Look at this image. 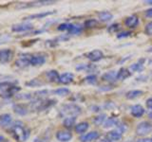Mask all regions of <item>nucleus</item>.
<instances>
[{
  "label": "nucleus",
  "mask_w": 152,
  "mask_h": 142,
  "mask_svg": "<svg viewBox=\"0 0 152 142\" xmlns=\"http://www.w3.org/2000/svg\"><path fill=\"white\" fill-rule=\"evenodd\" d=\"M53 93H54L55 95H57V96L65 97V96H68V95L70 93V91H69V89L63 87V88H58V89L54 90Z\"/></svg>",
  "instance_id": "nucleus-29"
},
{
  "label": "nucleus",
  "mask_w": 152,
  "mask_h": 142,
  "mask_svg": "<svg viewBox=\"0 0 152 142\" xmlns=\"http://www.w3.org/2000/svg\"><path fill=\"white\" fill-rule=\"evenodd\" d=\"M88 127L89 125L88 122H80L75 126V131L76 133H78V134H83V133H85L88 129Z\"/></svg>",
  "instance_id": "nucleus-21"
},
{
  "label": "nucleus",
  "mask_w": 152,
  "mask_h": 142,
  "mask_svg": "<svg viewBox=\"0 0 152 142\" xmlns=\"http://www.w3.org/2000/svg\"><path fill=\"white\" fill-rule=\"evenodd\" d=\"M139 24V19L136 15H131V16H128L126 21H125V25L127 28H134L137 27V25Z\"/></svg>",
  "instance_id": "nucleus-14"
},
{
  "label": "nucleus",
  "mask_w": 152,
  "mask_h": 142,
  "mask_svg": "<svg viewBox=\"0 0 152 142\" xmlns=\"http://www.w3.org/2000/svg\"><path fill=\"white\" fill-rule=\"evenodd\" d=\"M117 79V73L115 71H109V72H107L106 74L103 75V80H106V82H114Z\"/></svg>",
  "instance_id": "nucleus-19"
},
{
  "label": "nucleus",
  "mask_w": 152,
  "mask_h": 142,
  "mask_svg": "<svg viewBox=\"0 0 152 142\" xmlns=\"http://www.w3.org/2000/svg\"><path fill=\"white\" fill-rule=\"evenodd\" d=\"M98 137H99V133L96 131H93V132H89L88 134L80 136V141L81 142H90L92 140H96Z\"/></svg>",
  "instance_id": "nucleus-10"
},
{
  "label": "nucleus",
  "mask_w": 152,
  "mask_h": 142,
  "mask_svg": "<svg viewBox=\"0 0 152 142\" xmlns=\"http://www.w3.org/2000/svg\"><path fill=\"white\" fill-rule=\"evenodd\" d=\"M130 75H131V72H129L126 68H121L117 72V80H126L129 77Z\"/></svg>",
  "instance_id": "nucleus-17"
},
{
  "label": "nucleus",
  "mask_w": 152,
  "mask_h": 142,
  "mask_svg": "<svg viewBox=\"0 0 152 142\" xmlns=\"http://www.w3.org/2000/svg\"><path fill=\"white\" fill-rule=\"evenodd\" d=\"M122 139V133L120 131L113 130L108 132L106 135L107 142H117Z\"/></svg>",
  "instance_id": "nucleus-5"
},
{
  "label": "nucleus",
  "mask_w": 152,
  "mask_h": 142,
  "mask_svg": "<svg viewBox=\"0 0 152 142\" xmlns=\"http://www.w3.org/2000/svg\"><path fill=\"white\" fill-rule=\"evenodd\" d=\"M137 142H152V137L151 138H145V139H140Z\"/></svg>",
  "instance_id": "nucleus-41"
},
{
  "label": "nucleus",
  "mask_w": 152,
  "mask_h": 142,
  "mask_svg": "<svg viewBox=\"0 0 152 142\" xmlns=\"http://www.w3.org/2000/svg\"><path fill=\"white\" fill-rule=\"evenodd\" d=\"M120 30V25L119 24H112L111 26H109L107 28V31L110 33H114Z\"/></svg>",
  "instance_id": "nucleus-32"
},
{
  "label": "nucleus",
  "mask_w": 152,
  "mask_h": 142,
  "mask_svg": "<svg viewBox=\"0 0 152 142\" xmlns=\"http://www.w3.org/2000/svg\"><path fill=\"white\" fill-rule=\"evenodd\" d=\"M146 107L148 109H152V98H149L146 101Z\"/></svg>",
  "instance_id": "nucleus-39"
},
{
  "label": "nucleus",
  "mask_w": 152,
  "mask_h": 142,
  "mask_svg": "<svg viewBox=\"0 0 152 142\" xmlns=\"http://www.w3.org/2000/svg\"><path fill=\"white\" fill-rule=\"evenodd\" d=\"M12 86H13V84L12 83H7V82L3 83L2 82V83H0V91H1L2 93H5Z\"/></svg>",
  "instance_id": "nucleus-30"
},
{
  "label": "nucleus",
  "mask_w": 152,
  "mask_h": 142,
  "mask_svg": "<svg viewBox=\"0 0 152 142\" xmlns=\"http://www.w3.org/2000/svg\"><path fill=\"white\" fill-rule=\"evenodd\" d=\"M145 15L147 17H152V8L149 9H147V11L145 12Z\"/></svg>",
  "instance_id": "nucleus-40"
},
{
  "label": "nucleus",
  "mask_w": 152,
  "mask_h": 142,
  "mask_svg": "<svg viewBox=\"0 0 152 142\" xmlns=\"http://www.w3.org/2000/svg\"><path fill=\"white\" fill-rule=\"evenodd\" d=\"M31 54H23V55H20L19 56L18 60L16 61V66L18 67H26L28 65H31Z\"/></svg>",
  "instance_id": "nucleus-6"
},
{
  "label": "nucleus",
  "mask_w": 152,
  "mask_h": 142,
  "mask_svg": "<svg viewBox=\"0 0 152 142\" xmlns=\"http://www.w3.org/2000/svg\"><path fill=\"white\" fill-rule=\"evenodd\" d=\"M70 28V24L69 23H64V24H61V25L58 27V30H61V31H65V30H69Z\"/></svg>",
  "instance_id": "nucleus-35"
},
{
  "label": "nucleus",
  "mask_w": 152,
  "mask_h": 142,
  "mask_svg": "<svg viewBox=\"0 0 152 142\" xmlns=\"http://www.w3.org/2000/svg\"><path fill=\"white\" fill-rule=\"evenodd\" d=\"M74 75L72 73L69 72H66L64 74L60 75V79H59V83H63V84H69L73 80Z\"/></svg>",
  "instance_id": "nucleus-15"
},
{
  "label": "nucleus",
  "mask_w": 152,
  "mask_h": 142,
  "mask_svg": "<svg viewBox=\"0 0 152 142\" xmlns=\"http://www.w3.org/2000/svg\"><path fill=\"white\" fill-rule=\"evenodd\" d=\"M12 59V51L10 49L0 50V64H7Z\"/></svg>",
  "instance_id": "nucleus-4"
},
{
  "label": "nucleus",
  "mask_w": 152,
  "mask_h": 142,
  "mask_svg": "<svg viewBox=\"0 0 152 142\" xmlns=\"http://www.w3.org/2000/svg\"><path fill=\"white\" fill-rule=\"evenodd\" d=\"M145 33L147 35H152V21L149 22L148 24H146L145 26Z\"/></svg>",
  "instance_id": "nucleus-36"
},
{
  "label": "nucleus",
  "mask_w": 152,
  "mask_h": 142,
  "mask_svg": "<svg viewBox=\"0 0 152 142\" xmlns=\"http://www.w3.org/2000/svg\"><path fill=\"white\" fill-rule=\"evenodd\" d=\"M55 13V12H42V13H36V14H32V15H30L25 18V20H28V19H39V18H43L46 17L48 15H50V14Z\"/></svg>",
  "instance_id": "nucleus-24"
},
{
  "label": "nucleus",
  "mask_w": 152,
  "mask_h": 142,
  "mask_svg": "<svg viewBox=\"0 0 152 142\" xmlns=\"http://www.w3.org/2000/svg\"><path fill=\"white\" fill-rule=\"evenodd\" d=\"M0 142H7V139L5 138L4 136H2V135H0Z\"/></svg>",
  "instance_id": "nucleus-42"
},
{
  "label": "nucleus",
  "mask_w": 152,
  "mask_h": 142,
  "mask_svg": "<svg viewBox=\"0 0 152 142\" xmlns=\"http://www.w3.org/2000/svg\"><path fill=\"white\" fill-rule=\"evenodd\" d=\"M106 118H107V116L104 115V114H102V115H99L93 118V123L97 126L104 124V123L106 122Z\"/></svg>",
  "instance_id": "nucleus-26"
},
{
  "label": "nucleus",
  "mask_w": 152,
  "mask_h": 142,
  "mask_svg": "<svg viewBox=\"0 0 152 142\" xmlns=\"http://www.w3.org/2000/svg\"><path fill=\"white\" fill-rule=\"evenodd\" d=\"M129 69H130L131 71H140V70L142 69V64H141V63L133 64L130 66V67H129Z\"/></svg>",
  "instance_id": "nucleus-34"
},
{
  "label": "nucleus",
  "mask_w": 152,
  "mask_h": 142,
  "mask_svg": "<svg viewBox=\"0 0 152 142\" xmlns=\"http://www.w3.org/2000/svg\"><path fill=\"white\" fill-rule=\"evenodd\" d=\"M30 63H31V65H33V66L42 65L46 63V58L42 55H31Z\"/></svg>",
  "instance_id": "nucleus-11"
},
{
  "label": "nucleus",
  "mask_w": 152,
  "mask_h": 142,
  "mask_svg": "<svg viewBox=\"0 0 152 142\" xmlns=\"http://www.w3.org/2000/svg\"><path fill=\"white\" fill-rule=\"evenodd\" d=\"M87 57H88V59L90 60L91 62H98L101 59H103L104 54H103V52L101 50L94 49L92 51L88 52V53L87 54Z\"/></svg>",
  "instance_id": "nucleus-9"
},
{
  "label": "nucleus",
  "mask_w": 152,
  "mask_h": 142,
  "mask_svg": "<svg viewBox=\"0 0 152 142\" xmlns=\"http://www.w3.org/2000/svg\"><path fill=\"white\" fill-rule=\"evenodd\" d=\"M119 123V120L116 117H109L108 120H106V122L104 123V127L107 129V128H111L113 126H116Z\"/></svg>",
  "instance_id": "nucleus-25"
},
{
  "label": "nucleus",
  "mask_w": 152,
  "mask_h": 142,
  "mask_svg": "<svg viewBox=\"0 0 152 142\" xmlns=\"http://www.w3.org/2000/svg\"><path fill=\"white\" fill-rule=\"evenodd\" d=\"M85 80L86 83H88L89 84H95L97 83V77L95 75H89L85 79Z\"/></svg>",
  "instance_id": "nucleus-31"
},
{
  "label": "nucleus",
  "mask_w": 152,
  "mask_h": 142,
  "mask_svg": "<svg viewBox=\"0 0 152 142\" xmlns=\"http://www.w3.org/2000/svg\"><path fill=\"white\" fill-rule=\"evenodd\" d=\"M12 117L10 114H2L0 115V126L1 127H9L12 125Z\"/></svg>",
  "instance_id": "nucleus-12"
},
{
  "label": "nucleus",
  "mask_w": 152,
  "mask_h": 142,
  "mask_svg": "<svg viewBox=\"0 0 152 142\" xmlns=\"http://www.w3.org/2000/svg\"><path fill=\"white\" fill-rule=\"evenodd\" d=\"M152 132V124L147 121H142L136 127V133L138 135L144 136Z\"/></svg>",
  "instance_id": "nucleus-3"
},
{
  "label": "nucleus",
  "mask_w": 152,
  "mask_h": 142,
  "mask_svg": "<svg viewBox=\"0 0 152 142\" xmlns=\"http://www.w3.org/2000/svg\"><path fill=\"white\" fill-rule=\"evenodd\" d=\"M11 134L16 140L23 142L26 141L30 136V130L25 127L24 123L21 121H15L11 125Z\"/></svg>",
  "instance_id": "nucleus-1"
},
{
  "label": "nucleus",
  "mask_w": 152,
  "mask_h": 142,
  "mask_svg": "<svg viewBox=\"0 0 152 142\" xmlns=\"http://www.w3.org/2000/svg\"><path fill=\"white\" fill-rule=\"evenodd\" d=\"M82 31V27L80 25H74V24H70V28L69 30V32L70 34H79Z\"/></svg>",
  "instance_id": "nucleus-28"
},
{
  "label": "nucleus",
  "mask_w": 152,
  "mask_h": 142,
  "mask_svg": "<svg viewBox=\"0 0 152 142\" xmlns=\"http://www.w3.org/2000/svg\"><path fill=\"white\" fill-rule=\"evenodd\" d=\"M56 138L60 142H69L72 138V135L69 131H58L56 134Z\"/></svg>",
  "instance_id": "nucleus-7"
},
{
  "label": "nucleus",
  "mask_w": 152,
  "mask_h": 142,
  "mask_svg": "<svg viewBox=\"0 0 152 142\" xmlns=\"http://www.w3.org/2000/svg\"><path fill=\"white\" fill-rule=\"evenodd\" d=\"M130 113L134 117H141L145 114V109L140 104H136L131 107Z\"/></svg>",
  "instance_id": "nucleus-13"
},
{
  "label": "nucleus",
  "mask_w": 152,
  "mask_h": 142,
  "mask_svg": "<svg viewBox=\"0 0 152 142\" xmlns=\"http://www.w3.org/2000/svg\"><path fill=\"white\" fill-rule=\"evenodd\" d=\"M97 24H98V22L96 20H94V19H89V20L85 22V26L87 28H93L95 26H97Z\"/></svg>",
  "instance_id": "nucleus-33"
},
{
  "label": "nucleus",
  "mask_w": 152,
  "mask_h": 142,
  "mask_svg": "<svg viewBox=\"0 0 152 142\" xmlns=\"http://www.w3.org/2000/svg\"><path fill=\"white\" fill-rule=\"evenodd\" d=\"M32 30V25L30 23H22V24H17L14 25L12 28V30L13 32H24Z\"/></svg>",
  "instance_id": "nucleus-8"
},
{
  "label": "nucleus",
  "mask_w": 152,
  "mask_h": 142,
  "mask_svg": "<svg viewBox=\"0 0 152 142\" xmlns=\"http://www.w3.org/2000/svg\"><path fill=\"white\" fill-rule=\"evenodd\" d=\"M61 114L65 117H76L81 114V108L76 104H66L61 109Z\"/></svg>",
  "instance_id": "nucleus-2"
},
{
  "label": "nucleus",
  "mask_w": 152,
  "mask_h": 142,
  "mask_svg": "<svg viewBox=\"0 0 152 142\" xmlns=\"http://www.w3.org/2000/svg\"><path fill=\"white\" fill-rule=\"evenodd\" d=\"M98 17L100 19V21L108 22L113 18V15H112V13H110L109 12H102L98 13Z\"/></svg>",
  "instance_id": "nucleus-18"
},
{
  "label": "nucleus",
  "mask_w": 152,
  "mask_h": 142,
  "mask_svg": "<svg viewBox=\"0 0 152 142\" xmlns=\"http://www.w3.org/2000/svg\"><path fill=\"white\" fill-rule=\"evenodd\" d=\"M131 33L129 31H124L122 33H119V34L117 35V37L119 38V39H121V38H126V37H128L130 36Z\"/></svg>",
  "instance_id": "nucleus-37"
},
{
  "label": "nucleus",
  "mask_w": 152,
  "mask_h": 142,
  "mask_svg": "<svg viewBox=\"0 0 152 142\" xmlns=\"http://www.w3.org/2000/svg\"><path fill=\"white\" fill-rule=\"evenodd\" d=\"M13 110L16 114H18V115H20V116H25L28 113V109L25 107V105H23V104H16V105H14Z\"/></svg>",
  "instance_id": "nucleus-20"
},
{
  "label": "nucleus",
  "mask_w": 152,
  "mask_h": 142,
  "mask_svg": "<svg viewBox=\"0 0 152 142\" xmlns=\"http://www.w3.org/2000/svg\"><path fill=\"white\" fill-rule=\"evenodd\" d=\"M47 77L50 82H59L60 75L56 70H50L47 73Z\"/></svg>",
  "instance_id": "nucleus-23"
},
{
  "label": "nucleus",
  "mask_w": 152,
  "mask_h": 142,
  "mask_svg": "<svg viewBox=\"0 0 152 142\" xmlns=\"http://www.w3.org/2000/svg\"><path fill=\"white\" fill-rule=\"evenodd\" d=\"M145 3L148 5H152V0H147V1H145Z\"/></svg>",
  "instance_id": "nucleus-43"
},
{
  "label": "nucleus",
  "mask_w": 152,
  "mask_h": 142,
  "mask_svg": "<svg viewBox=\"0 0 152 142\" xmlns=\"http://www.w3.org/2000/svg\"><path fill=\"white\" fill-rule=\"evenodd\" d=\"M27 84H28V85H31V86H35V85H41L42 83H40L39 80H37L36 79H34V80H32L31 82L28 83Z\"/></svg>",
  "instance_id": "nucleus-38"
},
{
  "label": "nucleus",
  "mask_w": 152,
  "mask_h": 142,
  "mask_svg": "<svg viewBox=\"0 0 152 142\" xmlns=\"http://www.w3.org/2000/svg\"><path fill=\"white\" fill-rule=\"evenodd\" d=\"M55 3V1H35V2H31V3H26L21 6V8H27V7H40V6H45V5H50Z\"/></svg>",
  "instance_id": "nucleus-16"
},
{
  "label": "nucleus",
  "mask_w": 152,
  "mask_h": 142,
  "mask_svg": "<svg viewBox=\"0 0 152 142\" xmlns=\"http://www.w3.org/2000/svg\"><path fill=\"white\" fill-rule=\"evenodd\" d=\"M142 90H131V91H128L126 94V99H134L138 97H140L142 95Z\"/></svg>",
  "instance_id": "nucleus-22"
},
{
  "label": "nucleus",
  "mask_w": 152,
  "mask_h": 142,
  "mask_svg": "<svg viewBox=\"0 0 152 142\" xmlns=\"http://www.w3.org/2000/svg\"><path fill=\"white\" fill-rule=\"evenodd\" d=\"M75 121H76L75 117H68L64 120L63 124L66 128H71L75 124Z\"/></svg>",
  "instance_id": "nucleus-27"
}]
</instances>
